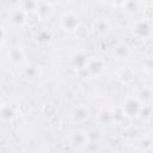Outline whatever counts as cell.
I'll return each mask as SVG.
<instances>
[{
	"label": "cell",
	"instance_id": "obj_5",
	"mask_svg": "<svg viewBox=\"0 0 153 153\" xmlns=\"http://www.w3.org/2000/svg\"><path fill=\"white\" fill-rule=\"evenodd\" d=\"M88 56L86 53H82V51H78L73 55L72 57V65L74 68L76 69H86L87 65H88Z\"/></svg>",
	"mask_w": 153,
	"mask_h": 153
},
{
	"label": "cell",
	"instance_id": "obj_10",
	"mask_svg": "<svg viewBox=\"0 0 153 153\" xmlns=\"http://www.w3.org/2000/svg\"><path fill=\"white\" fill-rule=\"evenodd\" d=\"M14 116V112L12 110V108H10L8 105H4L0 110V117L2 121H10L12 120Z\"/></svg>",
	"mask_w": 153,
	"mask_h": 153
},
{
	"label": "cell",
	"instance_id": "obj_2",
	"mask_svg": "<svg viewBox=\"0 0 153 153\" xmlns=\"http://www.w3.org/2000/svg\"><path fill=\"white\" fill-rule=\"evenodd\" d=\"M141 109H142V105H141L140 100L137 98H134V97L127 98L124 100L123 105H122L123 114L127 117H135V116H137L141 112Z\"/></svg>",
	"mask_w": 153,
	"mask_h": 153
},
{
	"label": "cell",
	"instance_id": "obj_1",
	"mask_svg": "<svg viewBox=\"0 0 153 153\" xmlns=\"http://www.w3.org/2000/svg\"><path fill=\"white\" fill-rule=\"evenodd\" d=\"M133 32L137 38L146 39L153 33V26L148 19H141L133 25Z\"/></svg>",
	"mask_w": 153,
	"mask_h": 153
},
{
	"label": "cell",
	"instance_id": "obj_8",
	"mask_svg": "<svg viewBox=\"0 0 153 153\" xmlns=\"http://www.w3.org/2000/svg\"><path fill=\"white\" fill-rule=\"evenodd\" d=\"M88 117H90V110L84 105H79L73 110V118L78 122H82Z\"/></svg>",
	"mask_w": 153,
	"mask_h": 153
},
{
	"label": "cell",
	"instance_id": "obj_9",
	"mask_svg": "<svg viewBox=\"0 0 153 153\" xmlns=\"http://www.w3.org/2000/svg\"><path fill=\"white\" fill-rule=\"evenodd\" d=\"M12 22L17 25H22L26 22V12L24 10H17L12 14Z\"/></svg>",
	"mask_w": 153,
	"mask_h": 153
},
{
	"label": "cell",
	"instance_id": "obj_15",
	"mask_svg": "<svg viewBox=\"0 0 153 153\" xmlns=\"http://www.w3.org/2000/svg\"><path fill=\"white\" fill-rule=\"evenodd\" d=\"M149 126H151V127L153 128V115H152V116L149 117Z\"/></svg>",
	"mask_w": 153,
	"mask_h": 153
},
{
	"label": "cell",
	"instance_id": "obj_7",
	"mask_svg": "<svg viewBox=\"0 0 153 153\" xmlns=\"http://www.w3.org/2000/svg\"><path fill=\"white\" fill-rule=\"evenodd\" d=\"M135 73L130 67H123L117 72V79L121 82H130L134 80Z\"/></svg>",
	"mask_w": 153,
	"mask_h": 153
},
{
	"label": "cell",
	"instance_id": "obj_13",
	"mask_svg": "<svg viewBox=\"0 0 153 153\" xmlns=\"http://www.w3.org/2000/svg\"><path fill=\"white\" fill-rule=\"evenodd\" d=\"M115 54L117 55L118 59H124L126 56L129 55V48H128L127 45H124V44H121V45H118V47L116 48Z\"/></svg>",
	"mask_w": 153,
	"mask_h": 153
},
{
	"label": "cell",
	"instance_id": "obj_12",
	"mask_svg": "<svg viewBox=\"0 0 153 153\" xmlns=\"http://www.w3.org/2000/svg\"><path fill=\"white\" fill-rule=\"evenodd\" d=\"M93 27H94V31L96 32H98V33L102 35V33H105L106 32L109 25H108V23L104 19H98V20H96L93 23Z\"/></svg>",
	"mask_w": 153,
	"mask_h": 153
},
{
	"label": "cell",
	"instance_id": "obj_11",
	"mask_svg": "<svg viewBox=\"0 0 153 153\" xmlns=\"http://www.w3.org/2000/svg\"><path fill=\"white\" fill-rule=\"evenodd\" d=\"M38 6H39L38 2L35 1V0H24L23 1V8L22 10H24L26 13L35 12V11L38 10Z\"/></svg>",
	"mask_w": 153,
	"mask_h": 153
},
{
	"label": "cell",
	"instance_id": "obj_3",
	"mask_svg": "<svg viewBox=\"0 0 153 153\" xmlns=\"http://www.w3.org/2000/svg\"><path fill=\"white\" fill-rule=\"evenodd\" d=\"M80 24L79 17L73 12H66L60 18V26L66 31H75Z\"/></svg>",
	"mask_w": 153,
	"mask_h": 153
},
{
	"label": "cell",
	"instance_id": "obj_6",
	"mask_svg": "<svg viewBox=\"0 0 153 153\" xmlns=\"http://www.w3.org/2000/svg\"><path fill=\"white\" fill-rule=\"evenodd\" d=\"M71 141H72V145L78 147V148H81L84 146H86L88 143V135L87 133H84V131H76L72 135L71 137Z\"/></svg>",
	"mask_w": 153,
	"mask_h": 153
},
{
	"label": "cell",
	"instance_id": "obj_14",
	"mask_svg": "<svg viewBox=\"0 0 153 153\" xmlns=\"http://www.w3.org/2000/svg\"><path fill=\"white\" fill-rule=\"evenodd\" d=\"M114 4H116V5H123V4H126V1L127 0H111Z\"/></svg>",
	"mask_w": 153,
	"mask_h": 153
},
{
	"label": "cell",
	"instance_id": "obj_4",
	"mask_svg": "<svg viewBox=\"0 0 153 153\" xmlns=\"http://www.w3.org/2000/svg\"><path fill=\"white\" fill-rule=\"evenodd\" d=\"M88 74L93 75V76H98L100 74H103V72L105 71V65L102 60L99 59H96V60H90L88 61V65L86 67Z\"/></svg>",
	"mask_w": 153,
	"mask_h": 153
}]
</instances>
